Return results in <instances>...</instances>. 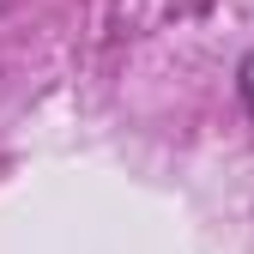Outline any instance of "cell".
<instances>
[{
  "label": "cell",
  "instance_id": "cell-1",
  "mask_svg": "<svg viewBox=\"0 0 254 254\" xmlns=\"http://www.w3.org/2000/svg\"><path fill=\"white\" fill-rule=\"evenodd\" d=\"M236 91H242V109H248V121H254V55L242 61V73H236Z\"/></svg>",
  "mask_w": 254,
  "mask_h": 254
}]
</instances>
